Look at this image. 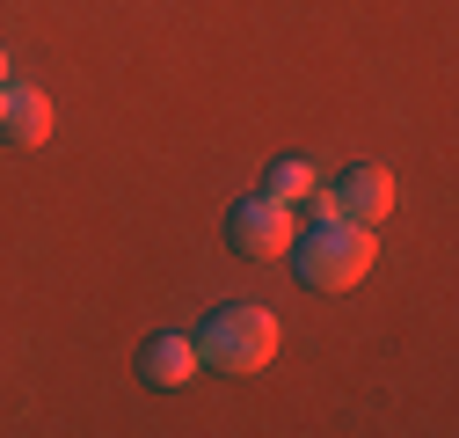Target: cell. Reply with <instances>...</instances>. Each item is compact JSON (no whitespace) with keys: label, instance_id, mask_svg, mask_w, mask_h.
<instances>
[{"label":"cell","instance_id":"3957f363","mask_svg":"<svg viewBox=\"0 0 459 438\" xmlns=\"http://www.w3.org/2000/svg\"><path fill=\"white\" fill-rule=\"evenodd\" d=\"M314 212L321 219H351V227H379L394 212V176L379 161H358V169L335 176V190H314Z\"/></svg>","mask_w":459,"mask_h":438},{"label":"cell","instance_id":"52a82bcc","mask_svg":"<svg viewBox=\"0 0 459 438\" xmlns=\"http://www.w3.org/2000/svg\"><path fill=\"white\" fill-rule=\"evenodd\" d=\"M263 190H270L277 205H299V197L321 190V176H314V161H307V153H284V161H270V169H263Z\"/></svg>","mask_w":459,"mask_h":438},{"label":"cell","instance_id":"6da1fadb","mask_svg":"<svg viewBox=\"0 0 459 438\" xmlns=\"http://www.w3.org/2000/svg\"><path fill=\"white\" fill-rule=\"evenodd\" d=\"M197 358L219 365V372H234V380H241V372H263V365L277 358V314L255 307V300L212 307L204 328H197Z\"/></svg>","mask_w":459,"mask_h":438},{"label":"cell","instance_id":"7a4b0ae2","mask_svg":"<svg viewBox=\"0 0 459 438\" xmlns=\"http://www.w3.org/2000/svg\"><path fill=\"white\" fill-rule=\"evenodd\" d=\"M299 263V285L314 293H351L365 270H372V227H351V219H321L314 234H292V249H284Z\"/></svg>","mask_w":459,"mask_h":438},{"label":"cell","instance_id":"ba28073f","mask_svg":"<svg viewBox=\"0 0 459 438\" xmlns=\"http://www.w3.org/2000/svg\"><path fill=\"white\" fill-rule=\"evenodd\" d=\"M0 81H8V51H0Z\"/></svg>","mask_w":459,"mask_h":438},{"label":"cell","instance_id":"8992f818","mask_svg":"<svg viewBox=\"0 0 459 438\" xmlns=\"http://www.w3.org/2000/svg\"><path fill=\"white\" fill-rule=\"evenodd\" d=\"M197 372H204V358H197V337H183V328H160V337L139 344V380L146 388H190Z\"/></svg>","mask_w":459,"mask_h":438},{"label":"cell","instance_id":"277c9868","mask_svg":"<svg viewBox=\"0 0 459 438\" xmlns=\"http://www.w3.org/2000/svg\"><path fill=\"white\" fill-rule=\"evenodd\" d=\"M292 234H299L292 205H277L270 190H255V197H241L234 212H226V241H234L241 256H284Z\"/></svg>","mask_w":459,"mask_h":438},{"label":"cell","instance_id":"5b68a950","mask_svg":"<svg viewBox=\"0 0 459 438\" xmlns=\"http://www.w3.org/2000/svg\"><path fill=\"white\" fill-rule=\"evenodd\" d=\"M0 139L8 146H44L51 139V95L37 81H0Z\"/></svg>","mask_w":459,"mask_h":438}]
</instances>
